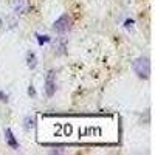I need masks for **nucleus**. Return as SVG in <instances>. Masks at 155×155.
Returning a JSON list of instances; mask_svg holds the SVG:
<instances>
[{
  "label": "nucleus",
  "mask_w": 155,
  "mask_h": 155,
  "mask_svg": "<svg viewBox=\"0 0 155 155\" xmlns=\"http://www.w3.org/2000/svg\"><path fill=\"white\" fill-rule=\"evenodd\" d=\"M134 70L135 73L140 76V78H144V79H147L149 74H150V62L147 58H138L134 64Z\"/></svg>",
  "instance_id": "1"
},
{
  "label": "nucleus",
  "mask_w": 155,
  "mask_h": 155,
  "mask_svg": "<svg viewBox=\"0 0 155 155\" xmlns=\"http://www.w3.org/2000/svg\"><path fill=\"white\" fill-rule=\"evenodd\" d=\"M71 17L68 16V14H64V16H61L54 23H53V30L56 31V33H67L70 28H71Z\"/></svg>",
  "instance_id": "2"
},
{
  "label": "nucleus",
  "mask_w": 155,
  "mask_h": 155,
  "mask_svg": "<svg viewBox=\"0 0 155 155\" xmlns=\"http://www.w3.org/2000/svg\"><path fill=\"white\" fill-rule=\"evenodd\" d=\"M45 92H47V96H53L56 93V82H54V73L50 71L47 79H45Z\"/></svg>",
  "instance_id": "3"
},
{
  "label": "nucleus",
  "mask_w": 155,
  "mask_h": 155,
  "mask_svg": "<svg viewBox=\"0 0 155 155\" xmlns=\"http://www.w3.org/2000/svg\"><path fill=\"white\" fill-rule=\"evenodd\" d=\"M12 9L19 14H25L30 9V3L28 0H12Z\"/></svg>",
  "instance_id": "4"
},
{
  "label": "nucleus",
  "mask_w": 155,
  "mask_h": 155,
  "mask_svg": "<svg viewBox=\"0 0 155 155\" xmlns=\"http://www.w3.org/2000/svg\"><path fill=\"white\" fill-rule=\"evenodd\" d=\"M5 135H6V141H8V144L12 147V149H17L19 144H17V141L14 140V135H12V132L9 130V129H6L5 130Z\"/></svg>",
  "instance_id": "5"
},
{
  "label": "nucleus",
  "mask_w": 155,
  "mask_h": 155,
  "mask_svg": "<svg viewBox=\"0 0 155 155\" xmlns=\"http://www.w3.org/2000/svg\"><path fill=\"white\" fill-rule=\"evenodd\" d=\"M36 64H37L36 54H34V53H28V54H27V65H28L30 68H34Z\"/></svg>",
  "instance_id": "6"
},
{
  "label": "nucleus",
  "mask_w": 155,
  "mask_h": 155,
  "mask_svg": "<svg viewBox=\"0 0 155 155\" xmlns=\"http://www.w3.org/2000/svg\"><path fill=\"white\" fill-rule=\"evenodd\" d=\"M37 37H39V44H44V42H48V41H50L48 36H39V34H37Z\"/></svg>",
  "instance_id": "7"
},
{
  "label": "nucleus",
  "mask_w": 155,
  "mask_h": 155,
  "mask_svg": "<svg viewBox=\"0 0 155 155\" xmlns=\"http://www.w3.org/2000/svg\"><path fill=\"white\" fill-rule=\"evenodd\" d=\"M34 126V120H27V126H25V127H27V129H30V127H33Z\"/></svg>",
  "instance_id": "8"
},
{
  "label": "nucleus",
  "mask_w": 155,
  "mask_h": 155,
  "mask_svg": "<svg viewBox=\"0 0 155 155\" xmlns=\"http://www.w3.org/2000/svg\"><path fill=\"white\" fill-rule=\"evenodd\" d=\"M0 101H3V102H6V101H8V96H6V95H3L2 92H0Z\"/></svg>",
  "instance_id": "9"
},
{
  "label": "nucleus",
  "mask_w": 155,
  "mask_h": 155,
  "mask_svg": "<svg viewBox=\"0 0 155 155\" xmlns=\"http://www.w3.org/2000/svg\"><path fill=\"white\" fill-rule=\"evenodd\" d=\"M28 95H31V96H34V95H36V92H34L33 85H30V88H28Z\"/></svg>",
  "instance_id": "10"
}]
</instances>
